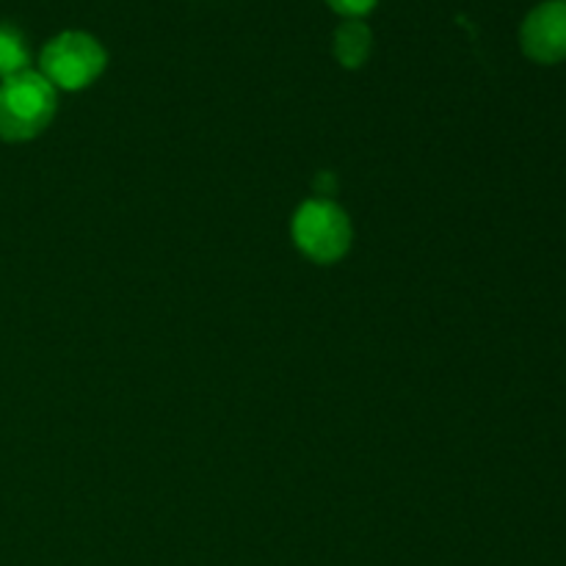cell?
Wrapping results in <instances>:
<instances>
[{
	"label": "cell",
	"instance_id": "cell-1",
	"mask_svg": "<svg viewBox=\"0 0 566 566\" xmlns=\"http://www.w3.org/2000/svg\"><path fill=\"white\" fill-rule=\"evenodd\" d=\"M55 114V86L42 72H17L0 83V138L28 142L50 125Z\"/></svg>",
	"mask_w": 566,
	"mask_h": 566
},
{
	"label": "cell",
	"instance_id": "cell-2",
	"mask_svg": "<svg viewBox=\"0 0 566 566\" xmlns=\"http://www.w3.org/2000/svg\"><path fill=\"white\" fill-rule=\"evenodd\" d=\"M293 243L313 263H337L352 249V221L332 199H310L293 216Z\"/></svg>",
	"mask_w": 566,
	"mask_h": 566
},
{
	"label": "cell",
	"instance_id": "cell-3",
	"mask_svg": "<svg viewBox=\"0 0 566 566\" xmlns=\"http://www.w3.org/2000/svg\"><path fill=\"white\" fill-rule=\"evenodd\" d=\"M108 64L103 44L83 31H64L42 50V75L64 92H77L97 81Z\"/></svg>",
	"mask_w": 566,
	"mask_h": 566
},
{
	"label": "cell",
	"instance_id": "cell-4",
	"mask_svg": "<svg viewBox=\"0 0 566 566\" xmlns=\"http://www.w3.org/2000/svg\"><path fill=\"white\" fill-rule=\"evenodd\" d=\"M525 55L536 64H562L566 61V3L551 0L525 17L520 31Z\"/></svg>",
	"mask_w": 566,
	"mask_h": 566
},
{
	"label": "cell",
	"instance_id": "cell-5",
	"mask_svg": "<svg viewBox=\"0 0 566 566\" xmlns=\"http://www.w3.org/2000/svg\"><path fill=\"white\" fill-rule=\"evenodd\" d=\"M374 48V33L363 20H346L335 33V55L346 70H357L368 61Z\"/></svg>",
	"mask_w": 566,
	"mask_h": 566
},
{
	"label": "cell",
	"instance_id": "cell-6",
	"mask_svg": "<svg viewBox=\"0 0 566 566\" xmlns=\"http://www.w3.org/2000/svg\"><path fill=\"white\" fill-rule=\"evenodd\" d=\"M28 44L25 36L14 25H0V77H11L28 70Z\"/></svg>",
	"mask_w": 566,
	"mask_h": 566
},
{
	"label": "cell",
	"instance_id": "cell-7",
	"mask_svg": "<svg viewBox=\"0 0 566 566\" xmlns=\"http://www.w3.org/2000/svg\"><path fill=\"white\" fill-rule=\"evenodd\" d=\"M337 14H346L348 20H359L363 14H368L376 6V0H326Z\"/></svg>",
	"mask_w": 566,
	"mask_h": 566
},
{
	"label": "cell",
	"instance_id": "cell-8",
	"mask_svg": "<svg viewBox=\"0 0 566 566\" xmlns=\"http://www.w3.org/2000/svg\"><path fill=\"white\" fill-rule=\"evenodd\" d=\"M315 188H318V199H329L332 193H335V177L332 175H318V180H315Z\"/></svg>",
	"mask_w": 566,
	"mask_h": 566
},
{
	"label": "cell",
	"instance_id": "cell-9",
	"mask_svg": "<svg viewBox=\"0 0 566 566\" xmlns=\"http://www.w3.org/2000/svg\"><path fill=\"white\" fill-rule=\"evenodd\" d=\"M564 3H566V0H564Z\"/></svg>",
	"mask_w": 566,
	"mask_h": 566
}]
</instances>
